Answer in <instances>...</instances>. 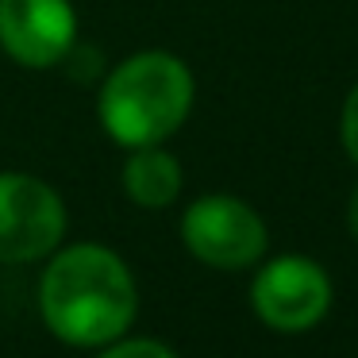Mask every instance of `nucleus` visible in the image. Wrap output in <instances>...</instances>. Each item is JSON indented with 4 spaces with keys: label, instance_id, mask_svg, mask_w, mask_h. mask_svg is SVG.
I'll list each match as a JSON object with an SVG mask.
<instances>
[{
    "label": "nucleus",
    "instance_id": "f257e3e1",
    "mask_svg": "<svg viewBox=\"0 0 358 358\" xmlns=\"http://www.w3.org/2000/svg\"><path fill=\"white\" fill-rule=\"evenodd\" d=\"M39 312L50 335L70 347H108L124 339L139 312L127 262L101 243L55 250L39 281Z\"/></svg>",
    "mask_w": 358,
    "mask_h": 358
},
{
    "label": "nucleus",
    "instance_id": "f03ea898",
    "mask_svg": "<svg viewBox=\"0 0 358 358\" xmlns=\"http://www.w3.org/2000/svg\"><path fill=\"white\" fill-rule=\"evenodd\" d=\"M193 73L170 50H139L124 58L101 85V127L112 143L135 147H158L193 112Z\"/></svg>",
    "mask_w": 358,
    "mask_h": 358
},
{
    "label": "nucleus",
    "instance_id": "7ed1b4c3",
    "mask_svg": "<svg viewBox=\"0 0 358 358\" xmlns=\"http://www.w3.org/2000/svg\"><path fill=\"white\" fill-rule=\"evenodd\" d=\"M181 243L196 262L212 270H247L262 262L270 235L247 201L227 193L196 196L181 216Z\"/></svg>",
    "mask_w": 358,
    "mask_h": 358
},
{
    "label": "nucleus",
    "instance_id": "20e7f679",
    "mask_svg": "<svg viewBox=\"0 0 358 358\" xmlns=\"http://www.w3.org/2000/svg\"><path fill=\"white\" fill-rule=\"evenodd\" d=\"M66 235V204L43 178L0 173V262L50 258Z\"/></svg>",
    "mask_w": 358,
    "mask_h": 358
},
{
    "label": "nucleus",
    "instance_id": "39448f33",
    "mask_svg": "<svg viewBox=\"0 0 358 358\" xmlns=\"http://www.w3.org/2000/svg\"><path fill=\"white\" fill-rule=\"evenodd\" d=\"M250 304L258 320L273 331H308L331 308V278L324 266L304 255H278L255 273Z\"/></svg>",
    "mask_w": 358,
    "mask_h": 358
},
{
    "label": "nucleus",
    "instance_id": "423d86ee",
    "mask_svg": "<svg viewBox=\"0 0 358 358\" xmlns=\"http://www.w3.org/2000/svg\"><path fill=\"white\" fill-rule=\"evenodd\" d=\"M78 43V12L70 0H0V47L27 70L66 62Z\"/></svg>",
    "mask_w": 358,
    "mask_h": 358
},
{
    "label": "nucleus",
    "instance_id": "0eeeda50",
    "mask_svg": "<svg viewBox=\"0 0 358 358\" xmlns=\"http://www.w3.org/2000/svg\"><path fill=\"white\" fill-rule=\"evenodd\" d=\"M185 185V173L181 162L170 150L158 143V147H135L131 158L124 162V193L131 196L143 208H166L181 196Z\"/></svg>",
    "mask_w": 358,
    "mask_h": 358
},
{
    "label": "nucleus",
    "instance_id": "6e6552de",
    "mask_svg": "<svg viewBox=\"0 0 358 358\" xmlns=\"http://www.w3.org/2000/svg\"><path fill=\"white\" fill-rule=\"evenodd\" d=\"M96 358H178L158 339H116L96 350Z\"/></svg>",
    "mask_w": 358,
    "mask_h": 358
},
{
    "label": "nucleus",
    "instance_id": "1a4fd4ad",
    "mask_svg": "<svg viewBox=\"0 0 358 358\" xmlns=\"http://www.w3.org/2000/svg\"><path fill=\"white\" fill-rule=\"evenodd\" d=\"M339 139H343V150L350 155V162L358 166V85L350 89V96L343 101V116H339Z\"/></svg>",
    "mask_w": 358,
    "mask_h": 358
},
{
    "label": "nucleus",
    "instance_id": "9d476101",
    "mask_svg": "<svg viewBox=\"0 0 358 358\" xmlns=\"http://www.w3.org/2000/svg\"><path fill=\"white\" fill-rule=\"evenodd\" d=\"M347 227L358 239V185H355V193H350V201H347Z\"/></svg>",
    "mask_w": 358,
    "mask_h": 358
}]
</instances>
